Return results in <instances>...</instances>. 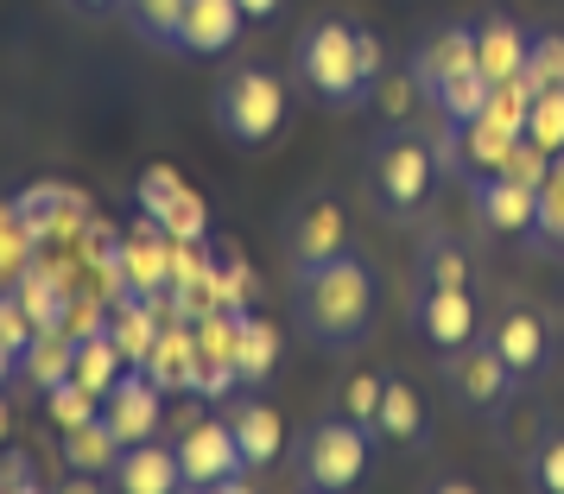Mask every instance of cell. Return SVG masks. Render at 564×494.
Wrapping results in <instances>:
<instances>
[{"instance_id": "18", "label": "cell", "mask_w": 564, "mask_h": 494, "mask_svg": "<svg viewBox=\"0 0 564 494\" xmlns=\"http://www.w3.org/2000/svg\"><path fill=\"white\" fill-rule=\"evenodd\" d=\"M488 342H495V349H501V362L520 374V387H527L533 374H545V367H552V323H545L539 311H527V305H513V311L495 317Z\"/></svg>"}, {"instance_id": "28", "label": "cell", "mask_w": 564, "mask_h": 494, "mask_svg": "<svg viewBox=\"0 0 564 494\" xmlns=\"http://www.w3.org/2000/svg\"><path fill=\"white\" fill-rule=\"evenodd\" d=\"M381 387H387V374H381V367H356V374L343 381V399H336V413H349L356 425H375Z\"/></svg>"}, {"instance_id": "22", "label": "cell", "mask_w": 564, "mask_h": 494, "mask_svg": "<svg viewBox=\"0 0 564 494\" xmlns=\"http://www.w3.org/2000/svg\"><path fill=\"white\" fill-rule=\"evenodd\" d=\"M273 362H280V337H273V323H260V317H241V330H235V381L241 387H260L267 374H273Z\"/></svg>"}, {"instance_id": "27", "label": "cell", "mask_w": 564, "mask_h": 494, "mask_svg": "<svg viewBox=\"0 0 564 494\" xmlns=\"http://www.w3.org/2000/svg\"><path fill=\"white\" fill-rule=\"evenodd\" d=\"M527 89H564V32L558 26H533V52L520 70Z\"/></svg>"}, {"instance_id": "17", "label": "cell", "mask_w": 564, "mask_h": 494, "mask_svg": "<svg viewBox=\"0 0 564 494\" xmlns=\"http://www.w3.org/2000/svg\"><path fill=\"white\" fill-rule=\"evenodd\" d=\"M229 431L235 443H241V463H248V475L254 469H273L285 457V418L273 399H260V393H241V399H229Z\"/></svg>"}, {"instance_id": "20", "label": "cell", "mask_w": 564, "mask_h": 494, "mask_svg": "<svg viewBox=\"0 0 564 494\" xmlns=\"http://www.w3.org/2000/svg\"><path fill=\"white\" fill-rule=\"evenodd\" d=\"M57 457L77 469V475H89V482H108V469H115V457H121V438H115V431L102 425V413H96V418H83V425L64 431Z\"/></svg>"}, {"instance_id": "13", "label": "cell", "mask_w": 564, "mask_h": 494, "mask_svg": "<svg viewBox=\"0 0 564 494\" xmlns=\"http://www.w3.org/2000/svg\"><path fill=\"white\" fill-rule=\"evenodd\" d=\"M241 26H248V13H241V0H184L178 13V32H172V57H229L241 45Z\"/></svg>"}, {"instance_id": "30", "label": "cell", "mask_w": 564, "mask_h": 494, "mask_svg": "<svg viewBox=\"0 0 564 494\" xmlns=\"http://www.w3.org/2000/svg\"><path fill=\"white\" fill-rule=\"evenodd\" d=\"M121 0H64V13H77V20H108Z\"/></svg>"}, {"instance_id": "1", "label": "cell", "mask_w": 564, "mask_h": 494, "mask_svg": "<svg viewBox=\"0 0 564 494\" xmlns=\"http://www.w3.org/2000/svg\"><path fill=\"white\" fill-rule=\"evenodd\" d=\"M375 317H381V273L361 248L292 273V330L305 337L311 355H356L375 337Z\"/></svg>"}, {"instance_id": "6", "label": "cell", "mask_w": 564, "mask_h": 494, "mask_svg": "<svg viewBox=\"0 0 564 494\" xmlns=\"http://www.w3.org/2000/svg\"><path fill=\"white\" fill-rule=\"evenodd\" d=\"M368 463H375V431L356 425L349 413L311 418L305 431L292 438V482L311 494H349L368 482Z\"/></svg>"}, {"instance_id": "29", "label": "cell", "mask_w": 564, "mask_h": 494, "mask_svg": "<svg viewBox=\"0 0 564 494\" xmlns=\"http://www.w3.org/2000/svg\"><path fill=\"white\" fill-rule=\"evenodd\" d=\"M0 342H7V349H13L20 362H26V355H32V342H39V330H32V317L20 311V305H13L7 292H0Z\"/></svg>"}, {"instance_id": "7", "label": "cell", "mask_w": 564, "mask_h": 494, "mask_svg": "<svg viewBox=\"0 0 564 494\" xmlns=\"http://www.w3.org/2000/svg\"><path fill=\"white\" fill-rule=\"evenodd\" d=\"M437 367H444V393H451V406H457L463 418H482V425L508 418L513 393H520V374L501 362V349L488 337L463 342L457 355H444Z\"/></svg>"}, {"instance_id": "31", "label": "cell", "mask_w": 564, "mask_h": 494, "mask_svg": "<svg viewBox=\"0 0 564 494\" xmlns=\"http://www.w3.org/2000/svg\"><path fill=\"white\" fill-rule=\"evenodd\" d=\"M285 0H241V13H248V26H267V20H280Z\"/></svg>"}, {"instance_id": "4", "label": "cell", "mask_w": 564, "mask_h": 494, "mask_svg": "<svg viewBox=\"0 0 564 494\" xmlns=\"http://www.w3.org/2000/svg\"><path fill=\"white\" fill-rule=\"evenodd\" d=\"M285 114H292V77L267 57L229 64L209 89V121L223 133V146H235V153H267L285 133Z\"/></svg>"}, {"instance_id": "5", "label": "cell", "mask_w": 564, "mask_h": 494, "mask_svg": "<svg viewBox=\"0 0 564 494\" xmlns=\"http://www.w3.org/2000/svg\"><path fill=\"white\" fill-rule=\"evenodd\" d=\"M406 70H412V83H419L425 108H432L444 128L476 121V114H482V102H488V89H495V83L482 77V64H476V32L463 26V20L425 32V39L412 45Z\"/></svg>"}, {"instance_id": "21", "label": "cell", "mask_w": 564, "mask_h": 494, "mask_svg": "<svg viewBox=\"0 0 564 494\" xmlns=\"http://www.w3.org/2000/svg\"><path fill=\"white\" fill-rule=\"evenodd\" d=\"M520 482L533 494H564V425H539L533 443H527V457H520Z\"/></svg>"}, {"instance_id": "16", "label": "cell", "mask_w": 564, "mask_h": 494, "mask_svg": "<svg viewBox=\"0 0 564 494\" xmlns=\"http://www.w3.org/2000/svg\"><path fill=\"white\" fill-rule=\"evenodd\" d=\"M108 488H121V494H178L184 488L178 443H159V438L121 443V457H115V469H108Z\"/></svg>"}, {"instance_id": "26", "label": "cell", "mask_w": 564, "mask_h": 494, "mask_svg": "<svg viewBox=\"0 0 564 494\" xmlns=\"http://www.w3.org/2000/svg\"><path fill=\"white\" fill-rule=\"evenodd\" d=\"M520 140H533L545 158H558V153H564V89H533Z\"/></svg>"}, {"instance_id": "12", "label": "cell", "mask_w": 564, "mask_h": 494, "mask_svg": "<svg viewBox=\"0 0 564 494\" xmlns=\"http://www.w3.org/2000/svg\"><path fill=\"white\" fill-rule=\"evenodd\" d=\"M178 463H184V488H235V482L248 475L229 418H197V425H184Z\"/></svg>"}, {"instance_id": "19", "label": "cell", "mask_w": 564, "mask_h": 494, "mask_svg": "<svg viewBox=\"0 0 564 494\" xmlns=\"http://www.w3.org/2000/svg\"><path fill=\"white\" fill-rule=\"evenodd\" d=\"M412 286H476V254H469V241L432 229L419 241V254H412Z\"/></svg>"}, {"instance_id": "3", "label": "cell", "mask_w": 564, "mask_h": 494, "mask_svg": "<svg viewBox=\"0 0 564 494\" xmlns=\"http://www.w3.org/2000/svg\"><path fill=\"white\" fill-rule=\"evenodd\" d=\"M437 178H444V153H437L425 133H412L406 121H387L368 153H361V190H368V209L406 229L425 209L437 204Z\"/></svg>"}, {"instance_id": "14", "label": "cell", "mask_w": 564, "mask_h": 494, "mask_svg": "<svg viewBox=\"0 0 564 494\" xmlns=\"http://www.w3.org/2000/svg\"><path fill=\"white\" fill-rule=\"evenodd\" d=\"M375 443H387V450H406V457H419L425 443H432V399L412 387L406 374H387L381 387V406H375Z\"/></svg>"}, {"instance_id": "15", "label": "cell", "mask_w": 564, "mask_h": 494, "mask_svg": "<svg viewBox=\"0 0 564 494\" xmlns=\"http://www.w3.org/2000/svg\"><path fill=\"white\" fill-rule=\"evenodd\" d=\"M469 32H476V64H482L488 83H513L520 70H527L533 26H527L520 13H508V7H488V13H476V20H469Z\"/></svg>"}, {"instance_id": "11", "label": "cell", "mask_w": 564, "mask_h": 494, "mask_svg": "<svg viewBox=\"0 0 564 494\" xmlns=\"http://www.w3.org/2000/svg\"><path fill=\"white\" fill-rule=\"evenodd\" d=\"M533 209H539V184L513 178V172L469 178V216L488 241H533Z\"/></svg>"}, {"instance_id": "25", "label": "cell", "mask_w": 564, "mask_h": 494, "mask_svg": "<svg viewBox=\"0 0 564 494\" xmlns=\"http://www.w3.org/2000/svg\"><path fill=\"white\" fill-rule=\"evenodd\" d=\"M121 367H128L121 342H108V337L70 342V381H77V387H89L96 399H102V393L115 387V374H121Z\"/></svg>"}, {"instance_id": "9", "label": "cell", "mask_w": 564, "mask_h": 494, "mask_svg": "<svg viewBox=\"0 0 564 494\" xmlns=\"http://www.w3.org/2000/svg\"><path fill=\"white\" fill-rule=\"evenodd\" d=\"M349 248V216H343V204L336 197H299V204L285 209L280 222V254L292 273H305V266L330 261V254H343Z\"/></svg>"}, {"instance_id": "10", "label": "cell", "mask_w": 564, "mask_h": 494, "mask_svg": "<svg viewBox=\"0 0 564 494\" xmlns=\"http://www.w3.org/2000/svg\"><path fill=\"white\" fill-rule=\"evenodd\" d=\"M96 413H102V425L121 443L159 438V425H165V381H159L147 362H128L115 374V387L96 399Z\"/></svg>"}, {"instance_id": "32", "label": "cell", "mask_w": 564, "mask_h": 494, "mask_svg": "<svg viewBox=\"0 0 564 494\" xmlns=\"http://www.w3.org/2000/svg\"><path fill=\"white\" fill-rule=\"evenodd\" d=\"M13 374H20V355H13V349H7V342H0V387H7V381H13Z\"/></svg>"}, {"instance_id": "8", "label": "cell", "mask_w": 564, "mask_h": 494, "mask_svg": "<svg viewBox=\"0 0 564 494\" xmlns=\"http://www.w3.org/2000/svg\"><path fill=\"white\" fill-rule=\"evenodd\" d=\"M412 330L432 349L437 362L457 355L463 342L482 337V305H476V286H412Z\"/></svg>"}, {"instance_id": "2", "label": "cell", "mask_w": 564, "mask_h": 494, "mask_svg": "<svg viewBox=\"0 0 564 494\" xmlns=\"http://www.w3.org/2000/svg\"><path fill=\"white\" fill-rule=\"evenodd\" d=\"M381 77H387L381 39L361 26V20H349V13H317L292 39V83L324 114H356V108H368L375 89H381Z\"/></svg>"}, {"instance_id": "23", "label": "cell", "mask_w": 564, "mask_h": 494, "mask_svg": "<svg viewBox=\"0 0 564 494\" xmlns=\"http://www.w3.org/2000/svg\"><path fill=\"white\" fill-rule=\"evenodd\" d=\"M533 248H539V254H552V261H564V153L552 158V165H545V178H539Z\"/></svg>"}, {"instance_id": "24", "label": "cell", "mask_w": 564, "mask_h": 494, "mask_svg": "<svg viewBox=\"0 0 564 494\" xmlns=\"http://www.w3.org/2000/svg\"><path fill=\"white\" fill-rule=\"evenodd\" d=\"M115 13L128 20V32L147 45V52H165V57H172V32H178L184 0H121Z\"/></svg>"}, {"instance_id": "33", "label": "cell", "mask_w": 564, "mask_h": 494, "mask_svg": "<svg viewBox=\"0 0 564 494\" xmlns=\"http://www.w3.org/2000/svg\"><path fill=\"white\" fill-rule=\"evenodd\" d=\"M7 438H13V406L0 399V450H7Z\"/></svg>"}]
</instances>
